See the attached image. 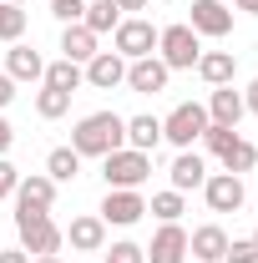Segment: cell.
Here are the masks:
<instances>
[{
	"label": "cell",
	"mask_w": 258,
	"mask_h": 263,
	"mask_svg": "<svg viewBox=\"0 0 258 263\" xmlns=\"http://www.w3.org/2000/svg\"><path fill=\"white\" fill-rule=\"evenodd\" d=\"M0 263H31L26 248H0Z\"/></svg>",
	"instance_id": "obj_36"
},
{
	"label": "cell",
	"mask_w": 258,
	"mask_h": 263,
	"mask_svg": "<svg viewBox=\"0 0 258 263\" xmlns=\"http://www.w3.org/2000/svg\"><path fill=\"white\" fill-rule=\"evenodd\" d=\"M81 26H86L91 35H112L117 26H122V10H117L112 0H91V5H86V15H81Z\"/></svg>",
	"instance_id": "obj_25"
},
{
	"label": "cell",
	"mask_w": 258,
	"mask_h": 263,
	"mask_svg": "<svg viewBox=\"0 0 258 263\" xmlns=\"http://www.w3.org/2000/svg\"><path fill=\"white\" fill-rule=\"evenodd\" d=\"M97 218L106 223V228H132V223H142V218H147V197L137 193V187H106Z\"/></svg>",
	"instance_id": "obj_7"
},
{
	"label": "cell",
	"mask_w": 258,
	"mask_h": 263,
	"mask_svg": "<svg viewBox=\"0 0 258 263\" xmlns=\"http://www.w3.org/2000/svg\"><path fill=\"white\" fill-rule=\"evenodd\" d=\"M15 208H41V213H51V208H56V182H51L46 172L21 177V182H15Z\"/></svg>",
	"instance_id": "obj_16"
},
{
	"label": "cell",
	"mask_w": 258,
	"mask_h": 263,
	"mask_svg": "<svg viewBox=\"0 0 258 263\" xmlns=\"http://www.w3.org/2000/svg\"><path fill=\"white\" fill-rule=\"evenodd\" d=\"M76 172H81V152H71V147H51L46 152V177L61 187V182H76Z\"/></svg>",
	"instance_id": "obj_23"
},
{
	"label": "cell",
	"mask_w": 258,
	"mask_h": 263,
	"mask_svg": "<svg viewBox=\"0 0 258 263\" xmlns=\"http://www.w3.org/2000/svg\"><path fill=\"white\" fill-rule=\"evenodd\" d=\"M117 147H127V117H117V111H91L71 127V152H81V157H106Z\"/></svg>",
	"instance_id": "obj_1"
},
{
	"label": "cell",
	"mask_w": 258,
	"mask_h": 263,
	"mask_svg": "<svg viewBox=\"0 0 258 263\" xmlns=\"http://www.w3.org/2000/svg\"><path fill=\"white\" fill-rule=\"evenodd\" d=\"M238 10H248V15H258V0H233Z\"/></svg>",
	"instance_id": "obj_39"
},
{
	"label": "cell",
	"mask_w": 258,
	"mask_h": 263,
	"mask_svg": "<svg viewBox=\"0 0 258 263\" xmlns=\"http://www.w3.org/2000/svg\"><path fill=\"white\" fill-rule=\"evenodd\" d=\"M112 51L122 61H142V56H157V26L142 21V15H122V26L112 31Z\"/></svg>",
	"instance_id": "obj_6"
},
{
	"label": "cell",
	"mask_w": 258,
	"mask_h": 263,
	"mask_svg": "<svg viewBox=\"0 0 258 263\" xmlns=\"http://www.w3.org/2000/svg\"><path fill=\"white\" fill-rule=\"evenodd\" d=\"M41 81H46V86H51V91H66V97H76V86H81V81H86V71H81V66L76 61H51L46 66V76H41Z\"/></svg>",
	"instance_id": "obj_22"
},
{
	"label": "cell",
	"mask_w": 258,
	"mask_h": 263,
	"mask_svg": "<svg viewBox=\"0 0 258 263\" xmlns=\"http://www.w3.org/2000/svg\"><path fill=\"white\" fill-rule=\"evenodd\" d=\"M106 258L101 263H147V253H142V243H132V238H122V243H112V248H101Z\"/></svg>",
	"instance_id": "obj_29"
},
{
	"label": "cell",
	"mask_w": 258,
	"mask_h": 263,
	"mask_svg": "<svg viewBox=\"0 0 258 263\" xmlns=\"http://www.w3.org/2000/svg\"><path fill=\"white\" fill-rule=\"evenodd\" d=\"M167 66H162V56H142V61H127V86L137 91V97H157V91H167Z\"/></svg>",
	"instance_id": "obj_11"
},
{
	"label": "cell",
	"mask_w": 258,
	"mask_h": 263,
	"mask_svg": "<svg viewBox=\"0 0 258 263\" xmlns=\"http://www.w3.org/2000/svg\"><path fill=\"white\" fill-rule=\"evenodd\" d=\"M112 5H117L122 15H132V10H147V0H112Z\"/></svg>",
	"instance_id": "obj_38"
},
{
	"label": "cell",
	"mask_w": 258,
	"mask_h": 263,
	"mask_svg": "<svg viewBox=\"0 0 258 263\" xmlns=\"http://www.w3.org/2000/svg\"><path fill=\"white\" fill-rule=\"evenodd\" d=\"M101 177L106 187H142L152 177V152H137V147H117L101 157Z\"/></svg>",
	"instance_id": "obj_4"
},
{
	"label": "cell",
	"mask_w": 258,
	"mask_h": 263,
	"mask_svg": "<svg viewBox=\"0 0 258 263\" xmlns=\"http://www.w3.org/2000/svg\"><path fill=\"white\" fill-rule=\"evenodd\" d=\"M86 71V86H97V91H112V86H127V61L117 56V51H97L91 61L81 66Z\"/></svg>",
	"instance_id": "obj_12"
},
{
	"label": "cell",
	"mask_w": 258,
	"mask_h": 263,
	"mask_svg": "<svg viewBox=\"0 0 258 263\" xmlns=\"http://www.w3.org/2000/svg\"><path fill=\"white\" fill-rule=\"evenodd\" d=\"M10 5H26V0H10Z\"/></svg>",
	"instance_id": "obj_42"
},
{
	"label": "cell",
	"mask_w": 258,
	"mask_h": 263,
	"mask_svg": "<svg viewBox=\"0 0 258 263\" xmlns=\"http://www.w3.org/2000/svg\"><path fill=\"white\" fill-rule=\"evenodd\" d=\"M97 41H101V35H91L81 21H76V26H66V31H61V56H66V61H76V66H86L101 51Z\"/></svg>",
	"instance_id": "obj_20"
},
{
	"label": "cell",
	"mask_w": 258,
	"mask_h": 263,
	"mask_svg": "<svg viewBox=\"0 0 258 263\" xmlns=\"http://www.w3.org/2000/svg\"><path fill=\"white\" fill-rule=\"evenodd\" d=\"M61 233H66V243H71L76 253H101V248H106V223H101L97 213L71 218V228H61Z\"/></svg>",
	"instance_id": "obj_15"
},
{
	"label": "cell",
	"mask_w": 258,
	"mask_h": 263,
	"mask_svg": "<svg viewBox=\"0 0 258 263\" xmlns=\"http://www.w3.org/2000/svg\"><path fill=\"white\" fill-rule=\"evenodd\" d=\"M218 162H223V172H238V177H243V172L258 167V147L248 142V137H233V147L218 152Z\"/></svg>",
	"instance_id": "obj_24"
},
{
	"label": "cell",
	"mask_w": 258,
	"mask_h": 263,
	"mask_svg": "<svg viewBox=\"0 0 258 263\" xmlns=\"http://www.w3.org/2000/svg\"><path fill=\"white\" fill-rule=\"evenodd\" d=\"M197 193H202V202H208L213 213H238V208H243V197H248L238 172H208V182H202Z\"/></svg>",
	"instance_id": "obj_8"
},
{
	"label": "cell",
	"mask_w": 258,
	"mask_h": 263,
	"mask_svg": "<svg viewBox=\"0 0 258 263\" xmlns=\"http://www.w3.org/2000/svg\"><path fill=\"white\" fill-rule=\"evenodd\" d=\"M202 132H208V106H197V101H177V106L162 117V137H167L177 152H188Z\"/></svg>",
	"instance_id": "obj_5"
},
{
	"label": "cell",
	"mask_w": 258,
	"mask_h": 263,
	"mask_svg": "<svg viewBox=\"0 0 258 263\" xmlns=\"http://www.w3.org/2000/svg\"><path fill=\"white\" fill-rule=\"evenodd\" d=\"M51 15H56L61 26H76V21L86 15V0H51Z\"/></svg>",
	"instance_id": "obj_31"
},
{
	"label": "cell",
	"mask_w": 258,
	"mask_h": 263,
	"mask_svg": "<svg viewBox=\"0 0 258 263\" xmlns=\"http://www.w3.org/2000/svg\"><path fill=\"white\" fill-rule=\"evenodd\" d=\"M157 56L167 71H193L197 56H202V35L188 26V21H177V26H162L157 31Z\"/></svg>",
	"instance_id": "obj_3"
},
{
	"label": "cell",
	"mask_w": 258,
	"mask_h": 263,
	"mask_svg": "<svg viewBox=\"0 0 258 263\" xmlns=\"http://www.w3.org/2000/svg\"><path fill=\"white\" fill-rule=\"evenodd\" d=\"M223 263H258V248L248 243V238H228V253Z\"/></svg>",
	"instance_id": "obj_32"
},
{
	"label": "cell",
	"mask_w": 258,
	"mask_h": 263,
	"mask_svg": "<svg viewBox=\"0 0 258 263\" xmlns=\"http://www.w3.org/2000/svg\"><path fill=\"white\" fill-rule=\"evenodd\" d=\"M208 122H218V127H238V122H243V91H233V86H213V97H208Z\"/></svg>",
	"instance_id": "obj_19"
},
{
	"label": "cell",
	"mask_w": 258,
	"mask_h": 263,
	"mask_svg": "<svg viewBox=\"0 0 258 263\" xmlns=\"http://www.w3.org/2000/svg\"><path fill=\"white\" fill-rule=\"evenodd\" d=\"M10 101H15V81H10V76H5V71H0V111H5V106H10Z\"/></svg>",
	"instance_id": "obj_34"
},
{
	"label": "cell",
	"mask_w": 258,
	"mask_h": 263,
	"mask_svg": "<svg viewBox=\"0 0 258 263\" xmlns=\"http://www.w3.org/2000/svg\"><path fill=\"white\" fill-rule=\"evenodd\" d=\"M15 233H21V248L41 258V253H61L66 233L51 223V213H41V208H15Z\"/></svg>",
	"instance_id": "obj_2"
},
{
	"label": "cell",
	"mask_w": 258,
	"mask_h": 263,
	"mask_svg": "<svg viewBox=\"0 0 258 263\" xmlns=\"http://www.w3.org/2000/svg\"><path fill=\"white\" fill-rule=\"evenodd\" d=\"M233 137H238V127H218V122H208V132H202L197 142H202V147H208V152L218 157L223 147H233Z\"/></svg>",
	"instance_id": "obj_30"
},
{
	"label": "cell",
	"mask_w": 258,
	"mask_h": 263,
	"mask_svg": "<svg viewBox=\"0 0 258 263\" xmlns=\"http://www.w3.org/2000/svg\"><path fill=\"white\" fill-rule=\"evenodd\" d=\"M188 26L197 35H208V41H223V35H233V10L223 0H193V21Z\"/></svg>",
	"instance_id": "obj_9"
},
{
	"label": "cell",
	"mask_w": 258,
	"mask_h": 263,
	"mask_svg": "<svg viewBox=\"0 0 258 263\" xmlns=\"http://www.w3.org/2000/svg\"><path fill=\"white\" fill-rule=\"evenodd\" d=\"M223 253H228V233L218 223H202V228L188 233V258L193 263H223Z\"/></svg>",
	"instance_id": "obj_13"
},
{
	"label": "cell",
	"mask_w": 258,
	"mask_h": 263,
	"mask_svg": "<svg viewBox=\"0 0 258 263\" xmlns=\"http://www.w3.org/2000/svg\"><path fill=\"white\" fill-rule=\"evenodd\" d=\"M243 111H253V117H258V76L248 81V91H243Z\"/></svg>",
	"instance_id": "obj_35"
},
{
	"label": "cell",
	"mask_w": 258,
	"mask_h": 263,
	"mask_svg": "<svg viewBox=\"0 0 258 263\" xmlns=\"http://www.w3.org/2000/svg\"><path fill=\"white\" fill-rule=\"evenodd\" d=\"M147 213H152L157 223H177V218L188 213V202H182V193H172V187H167V193H152V202H147Z\"/></svg>",
	"instance_id": "obj_26"
},
{
	"label": "cell",
	"mask_w": 258,
	"mask_h": 263,
	"mask_svg": "<svg viewBox=\"0 0 258 263\" xmlns=\"http://www.w3.org/2000/svg\"><path fill=\"white\" fill-rule=\"evenodd\" d=\"M167 177H172V193H197V187L208 182V162L188 147V152H177V157H172Z\"/></svg>",
	"instance_id": "obj_14"
},
{
	"label": "cell",
	"mask_w": 258,
	"mask_h": 263,
	"mask_svg": "<svg viewBox=\"0 0 258 263\" xmlns=\"http://www.w3.org/2000/svg\"><path fill=\"white\" fill-rule=\"evenodd\" d=\"M10 142H15V132H10V122H5V117H0V157L10 152Z\"/></svg>",
	"instance_id": "obj_37"
},
{
	"label": "cell",
	"mask_w": 258,
	"mask_h": 263,
	"mask_svg": "<svg viewBox=\"0 0 258 263\" xmlns=\"http://www.w3.org/2000/svg\"><path fill=\"white\" fill-rule=\"evenodd\" d=\"M248 243H253V248H258V228H253V233H248Z\"/></svg>",
	"instance_id": "obj_41"
},
{
	"label": "cell",
	"mask_w": 258,
	"mask_h": 263,
	"mask_svg": "<svg viewBox=\"0 0 258 263\" xmlns=\"http://www.w3.org/2000/svg\"><path fill=\"white\" fill-rule=\"evenodd\" d=\"M15 182H21V172L0 157V202H5V197H15Z\"/></svg>",
	"instance_id": "obj_33"
},
{
	"label": "cell",
	"mask_w": 258,
	"mask_h": 263,
	"mask_svg": "<svg viewBox=\"0 0 258 263\" xmlns=\"http://www.w3.org/2000/svg\"><path fill=\"white\" fill-rule=\"evenodd\" d=\"M35 111H41L46 122H56V117H66V111H71V97H66V91H51V86H41V97H35Z\"/></svg>",
	"instance_id": "obj_28"
},
{
	"label": "cell",
	"mask_w": 258,
	"mask_h": 263,
	"mask_svg": "<svg viewBox=\"0 0 258 263\" xmlns=\"http://www.w3.org/2000/svg\"><path fill=\"white\" fill-rule=\"evenodd\" d=\"M21 35H26V10H21V5H10V0H0V41H10V46H15Z\"/></svg>",
	"instance_id": "obj_27"
},
{
	"label": "cell",
	"mask_w": 258,
	"mask_h": 263,
	"mask_svg": "<svg viewBox=\"0 0 258 263\" xmlns=\"http://www.w3.org/2000/svg\"><path fill=\"white\" fill-rule=\"evenodd\" d=\"M31 263H61V253H41V258H31Z\"/></svg>",
	"instance_id": "obj_40"
},
{
	"label": "cell",
	"mask_w": 258,
	"mask_h": 263,
	"mask_svg": "<svg viewBox=\"0 0 258 263\" xmlns=\"http://www.w3.org/2000/svg\"><path fill=\"white\" fill-rule=\"evenodd\" d=\"M193 71L208 81V86H233V76H238V56H233V51H202Z\"/></svg>",
	"instance_id": "obj_17"
},
{
	"label": "cell",
	"mask_w": 258,
	"mask_h": 263,
	"mask_svg": "<svg viewBox=\"0 0 258 263\" xmlns=\"http://www.w3.org/2000/svg\"><path fill=\"white\" fill-rule=\"evenodd\" d=\"M147 263H188V228L182 223H162L152 233V248H142Z\"/></svg>",
	"instance_id": "obj_10"
},
{
	"label": "cell",
	"mask_w": 258,
	"mask_h": 263,
	"mask_svg": "<svg viewBox=\"0 0 258 263\" xmlns=\"http://www.w3.org/2000/svg\"><path fill=\"white\" fill-rule=\"evenodd\" d=\"M162 142V117H127V147H137V152H157Z\"/></svg>",
	"instance_id": "obj_21"
},
{
	"label": "cell",
	"mask_w": 258,
	"mask_h": 263,
	"mask_svg": "<svg viewBox=\"0 0 258 263\" xmlns=\"http://www.w3.org/2000/svg\"><path fill=\"white\" fill-rule=\"evenodd\" d=\"M5 76H10V81H41V76H46V61H41V51L15 41V46H10V56H5Z\"/></svg>",
	"instance_id": "obj_18"
}]
</instances>
